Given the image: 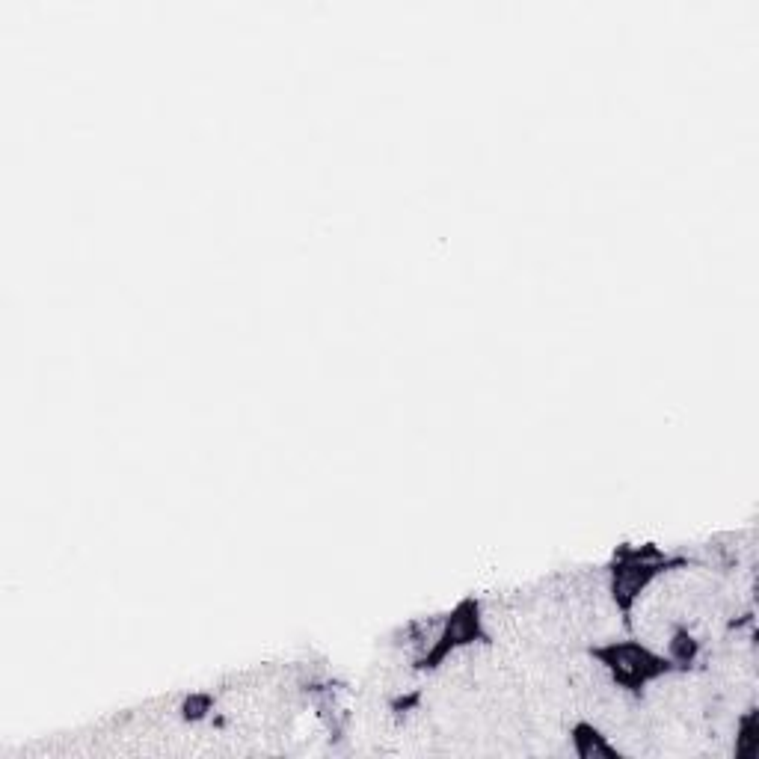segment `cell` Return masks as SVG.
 I'll return each instance as SVG.
<instances>
[{
	"label": "cell",
	"instance_id": "obj_1",
	"mask_svg": "<svg viewBox=\"0 0 759 759\" xmlns=\"http://www.w3.org/2000/svg\"><path fill=\"white\" fill-rule=\"evenodd\" d=\"M611 653H614V659H611L608 665L614 668V674L620 676V679H626V682H635V679H644V676L656 674L653 656H650L647 650H641V647L623 644V647H614Z\"/></svg>",
	"mask_w": 759,
	"mask_h": 759
}]
</instances>
